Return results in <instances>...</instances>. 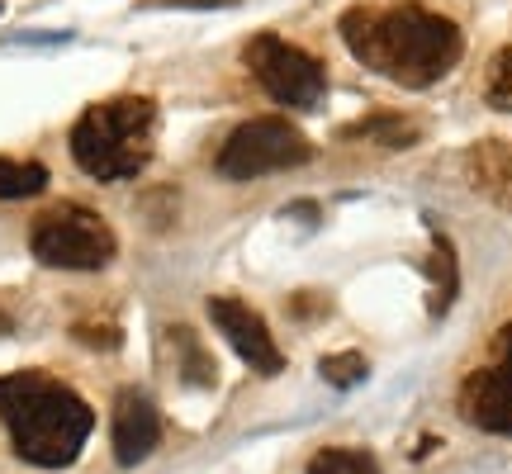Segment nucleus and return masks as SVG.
<instances>
[{
  "label": "nucleus",
  "mask_w": 512,
  "mask_h": 474,
  "mask_svg": "<svg viewBox=\"0 0 512 474\" xmlns=\"http://www.w3.org/2000/svg\"><path fill=\"white\" fill-rule=\"evenodd\" d=\"M342 43L351 57L394 81L403 91H427L451 72L465 53V38L446 15L399 5V10H366L356 5L342 15Z\"/></svg>",
  "instance_id": "1"
},
{
  "label": "nucleus",
  "mask_w": 512,
  "mask_h": 474,
  "mask_svg": "<svg viewBox=\"0 0 512 474\" xmlns=\"http://www.w3.org/2000/svg\"><path fill=\"white\" fill-rule=\"evenodd\" d=\"M0 422L15 441V456L38 470L72 465L95 432L91 403L43 370L0 375Z\"/></svg>",
  "instance_id": "2"
},
{
  "label": "nucleus",
  "mask_w": 512,
  "mask_h": 474,
  "mask_svg": "<svg viewBox=\"0 0 512 474\" xmlns=\"http://www.w3.org/2000/svg\"><path fill=\"white\" fill-rule=\"evenodd\" d=\"M157 143V105L147 95L100 100L72 124V162L100 185L133 181L152 162Z\"/></svg>",
  "instance_id": "3"
},
{
  "label": "nucleus",
  "mask_w": 512,
  "mask_h": 474,
  "mask_svg": "<svg viewBox=\"0 0 512 474\" xmlns=\"http://www.w3.org/2000/svg\"><path fill=\"white\" fill-rule=\"evenodd\" d=\"M29 247L53 271H105L119 252L114 228L86 204H57L34 219Z\"/></svg>",
  "instance_id": "4"
},
{
  "label": "nucleus",
  "mask_w": 512,
  "mask_h": 474,
  "mask_svg": "<svg viewBox=\"0 0 512 474\" xmlns=\"http://www.w3.org/2000/svg\"><path fill=\"white\" fill-rule=\"evenodd\" d=\"M313 157V143L290 124V119H247L228 133V143L219 152V176L223 181H256V176H271V171H290L304 166Z\"/></svg>",
  "instance_id": "5"
},
{
  "label": "nucleus",
  "mask_w": 512,
  "mask_h": 474,
  "mask_svg": "<svg viewBox=\"0 0 512 474\" xmlns=\"http://www.w3.org/2000/svg\"><path fill=\"white\" fill-rule=\"evenodd\" d=\"M247 67L266 86V95L280 100V105H290V110H318L323 95H328L323 67L304 48H294V43H285L275 34H261L247 43Z\"/></svg>",
  "instance_id": "6"
},
{
  "label": "nucleus",
  "mask_w": 512,
  "mask_h": 474,
  "mask_svg": "<svg viewBox=\"0 0 512 474\" xmlns=\"http://www.w3.org/2000/svg\"><path fill=\"white\" fill-rule=\"evenodd\" d=\"M209 323L228 337V347L238 351L252 370H261V375H280V370H285V356H280V347H275L266 318H261L256 309H247L242 299H233V294H214V299H209Z\"/></svg>",
  "instance_id": "7"
},
{
  "label": "nucleus",
  "mask_w": 512,
  "mask_h": 474,
  "mask_svg": "<svg viewBox=\"0 0 512 474\" xmlns=\"http://www.w3.org/2000/svg\"><path fill=\"white\" fill-rule=\"evenodd\" d=\"M460 413L465 422H475L479 432H494V437H512V365H489L475 370L465 389H460Z\"/></svg>",
  "instance_id": "8"
},
{
  "label": "nucleus",
  "mask_w": 512,
  "mask_h": 474,
  "mask_svg": "<svg viewBox=\"0 0 512 474\" xmlns=\"http://www.w3.org/2000/svg\"><path fill=\"white\" fill-rule=\"evenodd\" d=\"M157 441H162V413L152 408V399L138 389H119V399H114V460L133 470L157 451Z\"/></svg>",
  "instance_id": "9"
},
{
  "label": "nucleus",
  "mask_w": 512,
  "mask_h": 474,
  "mask_svg": "<svg viewBox=\"0 0 512 474\" xmlns=\"http://www.w3.org/2000/svg\"><path fill=\"white\" fill-rule=\"evenodd\" d=\"M465 171H470V185L484 200L512 209V143H503V138L475 143L465 152Z\"/></svg>",
  "instance_id": "10"
},
{
  "label": "nucleus",
  "mask_w": 512,
  "mask_h": 474,
  "mask_svg": "<svg viewBox=\"0 0 512 474\" xmlns=\"http://www.w3.org/2000/svg\"><path fill=\"white\" fill-rule=\"evenodd\" d=\"M342 138H366V143L380 147H413L422 138V124L403 119V114H370V119H356V124L342 128Z\"/></svg>",
  "instance_id": "11"
},
{
  "label": "nucleus",
  "mask_w": 512,
  "mask_h": 474,
  "mask_svg": "<svg viewBox=\"0 0 512 474\" xmlns=\"http://www.w3.org/2000/svg\"><path fill=\"white\" fill-rule=\"evenodd\" d=\"M427 271H432V318L451 309V299L460 290V271H456V247L446 242V237H432V261H427Z\"/></svg>",
  "instance_id": "12"
},
{
  "label": "nucleus",
  "mask_w": 512,
  "mask_h": 474,
  "mask_svg": "<svg viewBox=\"0 0 512 474\" xmlns=\"http://www.w3.org/2000/svg\"><path fill=\"white\" fill-rule=\"evenodd\" d=\"M43 190H48V166L0 157V200H29V195H43Z\"/></svg>",
  "instance_id": "13"
},
{
  "label": "nucleus",
  "mask_w": 512,
  "mask_h": 474,
  "mask_svg": "<svg viewBox=\"0 0 512 474\" xmlns=\"http://www.w3.org/2000/svg\"><path fill=\"white\" fill-rule=\"evenodd\" d=\"M171 342H176V351H181L185 384H195V389H214V384H219V365L209 361V351L195 342V332H190V328H171Z\"/></svg>",
  "instance_id": "14"
},
{
  "label": "nucleus",
  "mask_w": 512,
  "mask_h": 474,
  "mask_svg": "<svg viewBox=\"0 0 512 474\" xmlns=\"http://www.w3.org/2000/svg\"><path fill=\"white\" fill-rule=\"evenodd\" d=\"M309 474H380V460L361 446H328L309 460Z\"/></svg>",
  "instance_id": "15"
},
{
  "label": "nucleus",
  "mask_w": 512,
  "mask_h": 474,
  "mask_svg": "<svg viewBox=\"0 0 512 474\" xmlns=\"http://www.w3.org/2000/svg\"><path fill=\"white\" fill-rule=\"evenodd\" d=\"M318 375H323L332 389H356V384L370 375V361L361 351H337V356H323V361H318Z\"/></svg>",
  "instance_id": "16"
},
{
  "label": "nucleus",
  "mask_w": 512,
  "mask_h": 474,
  "mask_svg": "<svg viewBox=\"0 0 512 474\" xmlns=\"http://www.w3.org/2000/svg\"><path fill=\"white\" fill-rule=\"evenodd\" d=\"M484 100L494 105V110L512 114V38L494 53L489 62V81H484Z\"/></svg>",
  "instance_id": "17"
},
{
  "label": "nucleus",
  "mask_w": 512,
  "mask_h": 474,
  "mask_svg": "<svg viewBox=\"0 0 512 474\" xmlns=\"http://www.w3.org/2000/svg\"><path fill=\"white\" fill-rule=\"evenodd\" d=\"M72 337L81 342V347H100V351H114L119 342H124V332L114 328V323H76Z\"/></svg>",
  "instance_id": "18"
},
{
  "label": "nucleus",
  "mask_w": 512,
  "mask_h": 474,
  "mask_svg": "<svg viewBox=\"0 0 512 474\" xmlns=\"http://www.w3.org/2000/svg\"><path fill=\"white\" fill-rule=\"evenodd\" d=\"M157 5H176V10H228L238 0H143V10H157Z\"/></svg>",
  "instance_id": "19"
},
{
  "label": "nucleus",
  "mask_w": 512,
  "mask_h": 474,
  "mask_svg": "<svg viewBox=\"0 0 512 474\" xmlns=\"http://www.w3.org/2000/svg\"><path fill=\"white\" fill-rule=\"evenodd\" d=\"M10 328H15V318H10V313L0 309V337H5V332H10Z\"/></svg>",
  "instance_id": "20"
},
{
  "label": "nucleus",
  "mask_w": 512,
  "mask_h": 474,
  "mask_svg": "<svg viewBox=\"0 0 512 474\" xmlns=\"http://www.w3.org/2000/svg\"><path fill=\"white\" fill-rule=\"evenodd\" d=\"M503 351H508V365H512V328L503 332Z\"/></svg>",
  "instance_id": "21"
},
{
  "label": "nucleus",
  "mask_w": 512,
  "mask_h": 474,
  "mask_svg": "<svg viewBox=\"0 0 512 474\" xmlns=\"http://www.w3.org/2000/svg\"><path fill=\"white\" fill-rule=\"evenodd\" d=\"M0 10H5V0H0Z\"/></svg>",
  "instance_id": "22"
}]
</instances>
